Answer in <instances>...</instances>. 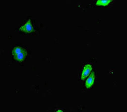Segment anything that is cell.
<instances>
[{
  "label": "cell",
  "instance_id": "cell-2",
  "mask_svg": "<svg viewBox=\"0 0 127 112\" xmlns=\"http://www.w3.org/2000/svg\"><path fill=\"white\" fill-rule=\"evenodd\" d=\"M20 30L22 31L25 32L26 33H30L34 31V28L32 24V22L31 20H28L25 24L22 26Z\"/></svg>",
  "mask_w": 127,
  "mask_h": 112
},
{
  "label": "cell",
  "instance_id": "cell-3",
  "mask_svg": "<svg viewBox=\"0 0 127 112\" xmlns=\"http://www.w3.org/2000/svg\"><path fill=\"white\" fill-rule=\"evenodd\" d=\"M95 81V74L94 71H93L86 81V83H85L86 87L88 89L90 88L94 85Z\"/></svg>",
  "mask_w": 127,
  "mask_h": 112
},
{
  "label": "cell",
  "instance_id": "cell-1",
  "mask_svg": "<svg viewBox=\"0 0 127 112\" xmlns=\"http://www.w3.org/2000/svg\"><path fill=\"white\" fill-rule=\"evenodd\" d=\"M14 59L18 62H21L24 61L27 54V51L21 47H16L12 50Z\"/></svg>",
  "mask_w": 127,
  "mask_h": 112
},
{
  "label": "cell",
  "instance_id": "cell-4",
  "mask_svg": "<svg viewBox=\"0 0 127 112\" xmlns=\"http://www.w3.org/2000/svg\"><path fill=\"white\" fill-rule=\"evenodd\" d=\"M92 69V67L91 65H86L84 67L81 74V80H83L85 79L90 73V72L91 71Z\"/></svg>",
  "mask_w": 127,
  "mask_h": 112
},
{
  "label": "cell",
  "instance_id": "cell-5",
  "mask_svg": "<svg viewBox=\"0 0 127 112\" xmlns=\"http://www.w3.org/2000/svg\"><path fill=\"white\" fill-rule=\"evenodd\" d=\"M112 0H98L96 2V5L97 6H107L110 3Z\"/></svg>",
  "mask_w": 127,
  "mask_h": 112
}]
</instances>
